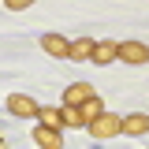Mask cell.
<instances>
[{"mask_svg": "<svg viewBox=\"0 0 149 149\" xmlns=\"http://www.w3.org/2000/svg\"><path fill=\"white\" fill-rule=\"evenodd\" d=\"M123 134H130V138H138V134H149V116H146V112L123 116Z\"/></svg>", "mask_w": 149, "mask_h": 149, "instance_id": "7", "label": "cell"}, {"mask_svg": "<svg viewBox=\"0 0 149 149\" xmlns=\"http://www.w3.org/2000/svg\"><path fill=\"white\" fill-rule=\"evenodd\" d=\"M116 56H119V41H93V52H90L93 63L104 67V63H112Z\"/></svg>", "mask_w": 149, "mask_h": 149, "instance_id": "4", "label": "cell"}, {"mask_svg": "<svg viewBox=\"0 0 149 149\" xmlns=\"http://www.w3.org/2000/svg\"><path fill=\"white\" fill-rule=\"evenodd\" d=\"M60 116H63V127H82V112H78V104H60Z\"/></svg>", "mask_w": 149, "mask_h": 149, "instance_id": "11", "label": "cell"}, {"mask_svg": "<svg viewBox=\"0 0 149 149\" xmlns=\"http://www.w3.org/2000/svg\"><path fill=\"white\" fill-rule=\"evenodd\" d=\"M86 97H93V86H90V82H71V86L63 90V104H82Z\"/></svg>", "mask_w": 149, "mask_h": 149, "instance_id": "8", "label": "cell"}, {"mask_svg": "<svg viewBox=\"0 0 149 149\" xmlns=\"http://www.w3.org/2000/svg\"><path fill=\"white\" fill-rule=\"evenodd\" d=\"M0 142H4V130H0Z\"/></svg>", "mask_w": 149, "mask_h": 149, "instance_id": "14", "label": "cell"}, {"mask_svg": "<svg viewBox=\"0 0 149 149\" xmlns=\"http://www.w3.org/2000/svg\"><path fill=\"white\" fill-rule=\"evenodd\" d=\"M34 142H37V146H45V149H63V134H60L56 127H45V123H37Z\"/></svg>", "mask_w": 149, "mask_h": 149, "instance_id": "5", "label": "cell"}, {"mask_svg": "<svg viewBox=\"0 0 149 149\" xmlns=\"http://www.w3.org/2000/svg\"><path fill=\"white\" fill-rule=\"evenodd\" d=\"M4 4H8L11 11H26V8H34L37 0H4Z\"/></svg>", "mask_w": 149, "mask_h": 149, "instance_id": "13", "label": "cell"}, {"mask_svg": "<svg viewBox=\"0 0 149 149\" xmlns=\"http://www.w3.org/2000/svg\"><path fill=\"white\" fill-rule=\"evenodd\" d=\"M86 127H90L93 138H116V134H123V119H119V116H112V112H101V116L90 119Z\"/></svg>", "mask_w": 149, "mask_h": 149, "instance_id": "1", "label": "cell"}, {"mask_svg": "<svg viewBox=\"0 0 149 149\" xmlns=\"http://www.w3.org/2000/svg\"><path fill=\"white\" fill-rule=\"evenodd\" d=\"M90 52H93V37H78V41H71L67 45V60H90Z\"/></svg>", "mask_w": 149, "mask_h": 149, "instance_id": "9", "label": "cell"}, {"mask_svg": "<svg viewBox=\"0 0 149 149\" xmlns=\"http://www.w3.org/2000/svg\"><path fill=\"white\" fill-rule=\"evenodd\" d=\"M37 119H41V123H45V127H63V116H60V108H41L37 112Z\"/></svg>", "mask_w": 149, "mask_h": 149, "instance_id": "12", "label": "cell"}, {"mask_svg": "<svg viewBox=\"0 0 149 149\" xmlns=\"http://www.w3.org/2000/svg\"><path fill=\"white\" fill-rule=\"evenodd\" d=\"M119 60L130 63V67H142V63H149V45H142V41H119Z\"/></svg>", "mask_w": 149, "mask_h": 149, "instance_id": "3", "label": "cell"}, {"mask_svg": "<svg viewBox=\"0 0 149 149\" xmlns=\"http://www.w3.org/2000/svg\"><path fill=\"white\" fill-rule=\"evenodd\" d=\"M8 112H11V116H19V119H37L41 104H37L30 93H11V97H8Z\"/></svg>", "mask_w": 149, "mask_h": 149, "instance_id": "2", "label": "cell"}, {"mask_svg": "<svg viewBox=\"0 0 149 149\" xmlns=\"http://www.w3.org/2000/svg\"><path fill=\"white\" fill-rule=\"evenodd\" d=\"M67 45H71V41L63 34H41V49L49 56H60V60H63V56H67Z\"/></svg>", "mask_w": 149, "mask_h": 149, "instance_id": "6", "label": "cell"}, {"mask_svg": "<svg viewBox=\"0 0 149 149\" xmlns=\"http://www.w3.org/2000/svg\"><path fill=\"white\" fill-rule=\"evenodd\" d=\"M78 112H82V123H90V119H97V116L104 112V104H101V97L93 93V97H86V101L78 104Z\"/></svg>", "mask_w": 149, "mask_h": 149, "instance_id": "10", "label": "cell"}]
</instances>
